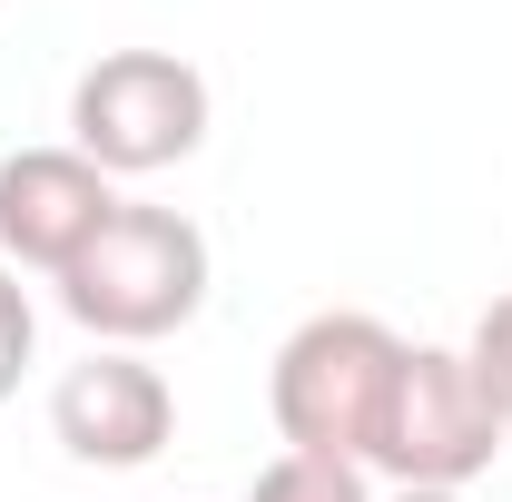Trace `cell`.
<instances>
[{
    "mask_svg": "<svg viewBox=\"0 0 512 502\" xmlns=\"http://www.w3.org/2000/svg\"><path fill=\"white\" fill-rule=\"evenodd\" d=\"M50 286H60L69 325H89L99 345H128L138 355V345L197 325V306H207V237H197V217H178V207L119 197V217L69 256Z\"/></svg>",
    "mask_w": 512,
    "mask_h": 502,
    "instance_id": "6da1fadb",
    "label": "cell"
},
{
    "mask_svg": "<svg viewBox=\"0 0 512 502\" xmlns=\"http://www.w3.org/2000/svg\"><path fill=\"white\" fill-rule=\"evenodd\" d=\"M394 365H404V335L384 315H365V306L306 315L276 345V375H266V414H276L286 453H345V463H365Z\"/></svg>",
    "mask_w": 512,
    "mask_h": 502,
    "instance_id": "7a4b0ae2",
    "label": "cell"
},
{
    "mask_svg": "<svg viewBox=\"0 0 512 502\" xmlns=\"http://www.w3.org/2000/svg\"><path fill=\"white\" fill-rule=\"evenodd\" d=\"M503 434L512 424L473 384L463 345H404V365L384 384V414H375V443H365V473H384L394 493H463V483L493 473Z\"/></svg>",
    "mask_w": 512,
    "mask_h": 502,
    "instance_id": "3957f363",
    "label": "cell"
},
{
    "mask_svg": "<svg viewBox=\"0 0 512 502\" xmlns=\"http://www.w3.org/2000/svg\"><path fill=\"white\" fill-rule=\"evenodd\" d=\"M69 148L99 178H158L207 148V79L178 50H99L69 89Z\"/></svg>",
    "mask_w": 512,
    "mask_h": 502,
    "instance_id": "277c9868",
    "label": "cell"
},
{
    "mask_svg": "<svg viewBox=\"0 0 512 502\" xmlns=\"http://www.w3.org/2000/svg\"><path fill=\"white\" fill-rule=\"evenodd\" d=\"M50 434H60V453L89 463V473H138V463H158L168 434H178V394H168V375H158L148 355L99 345L89 365H69V375L50 384Z\"/></svg>",
    "mask_w": 512,
    "mask_h": 502,
    "instance_id": "5b68a950",
    "label": "cell"
},
{
    "mask_svg": "<svg viewBox=\"0 0 512 502\" xmlns=\"http://www.w3.org/2000/svg\"><path fill=\"white\" fill-rule=\"evenodd\" d=\"M119 217V178H99L79 148H10L0 158V266L60 276Z\"/></svg>",
    "mask_w": 512,
    "mask_h": 502,
    "instance_id": "8992f818",
    "label": "cell"
},
{
    "mask_svg": "<svg viewBox=\"0 0 512 502\" xmlns=\"http://www.w3.org/2000/svg\"><path fill=\"white\" fill-rule=\"evenodd\" d=\"M247 502H375V473L345 453H276L247 483Z\"/></svg>",
    "mask_w": 512,
    "mask_h": 502,
    "instance_id": "52a82bcc",
    "label": "cell"
},
{
    "mask_svg": "<svg viewBox=\"0 0 512 502\" xmlns=\"http://www.w3.org/2000/svg\"><path fill=\"white\" fill-rule=\"evenodd\" d=\"M30 355H40V306H30L20 266H0V404L20 394V375H30Z\"/></svg>",
    "mask_w": 512,
    "mask_h": 502,
    "instance_id": "ba28073f",
    "label": "cell"
},
{
    "mask_svg": "<svg viewBox=\"0 0 512 502\" xmlns=\"http://www.w3.org/2000/svg\"><path fill=\"white\" fill-rule=\"evenodd\" d=\"M463 365H473V384L493 394V414L512 424V296H493V306H483L473 345H463Z\"/></svg>",
    "mask_w": 512,
    "mask_h": 502,
    "instance_id": "9c48e42d",
    "label": "cell"
},
{
    "mask_svg": "<svg viewBox=\"0 0 512 502\" xmlns=\"http://www.w3.org/2000/svg\"><path fill=\"white\" fill-rule=\"evenodd\" d=\"M394 502H463V493H394Z\"/></svg>",
    "mask_w": 512,
    "mask_h": 502,
    "instance_id": "30bf717a",
    "label": "cell"
}]
</instances>
